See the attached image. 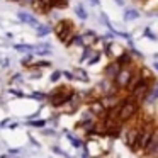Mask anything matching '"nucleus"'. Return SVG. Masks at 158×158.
Wrapping results in <instances>:
<instances>
[{
	"instance_id": "obj_1",
	"label": "nucleus",
	"mask_w": 158,
	"mask_h": 158,
	"mask_svg": "<svg viewBox=\"0 0 158 158\" xmlns=\"http://www.w3.org/2000/svg\"><path fill=\"white\" fill-rule=\"evenodd\" d=\"M139 107H141V104L136 99H133L131 95L123 97L119 106H117V119H119V123L126 124L131 119H134L139 114Z\"/></svg>"
},
{
	"instance_id": "obj_2",
	"label": "nucleus",
	"mask_w": 158,
	"mask_h": 158,
	"mask_svg": "<svg viewBox=\"0 0 158 158\" xmlns=\"http://www.w3.org/2000/svg\"><path fill=\"white\" fill-rule=\"evenodd\" d=\"M73 94H75L73 89H68V87H58V89H55L51 94H48V100H49V104H51L53 107H63L70 99H72Z\"/></svg>"
},
{
	"instance_id": "obj_3",
	"label": "nucleus",
	"mask_w": 158,
	"mask_h": 158,
	"mask_svg": "<svg viewBox=\"0 0 158 158\" xmlns=\"http://www.w3.org/2000/svg\"><path fill=\"white\" fill-rule=\"evenodd\" d=\"M55 32H56L58 39L63 43V44H68V41L72 39L73 32H75V27H73L72 21H68V19H63V21H60L58 24H56Z\"/></svg>"
},
{
	"instance_id": "obj_4",
	"label": "nucleus",
	"mask_w": 158,
	"mask_h": 158,
	"mask_svg": "<svg viewBox=\"0 0 158 158\" xmlns=\"http://www.w3.org/2000/svg\"><path fill=\"white\" fill-rule=\"evenodd\" d=\"M134 70H136V68H134V65H131V66H121V70L117 72L116 78L112 80L114 85H116L119 90H126V87H127V83H129L131 77H133Z\"/></svg>"
},
{
	"instance_id": "obj_5",
	"label": "nucleus",
	"mask_w": 158,
	"mask_h": 158,
	"mask_svg": "<svg viewBox=\"0 0 158 158\" xmlns=\"http://www.w3.org/2000/svg\"><path fill=\"white\" fill-rule=\"evenodd\" d=\"M153 82H155V80H153ZM153 82H150V80H141V82L138 83L136 87H133L127 94H129L133 99H136L139 104H143L144 99H146V95H148V92H150V87H151V83H153Z\"/></svg>"
},
{
	"instance_id": "obj_6",
	"label": "nucleus",
	"mask_w": 158,
	"mask_h": 158,
	"mask_svg": "<svg viewBox=\"0 0 158 158\" xmlns=\"http://www.w3.org/2000/svg\"><path fill=\"white\" fill-rule=\"evenodd\" d=\"M17 19L22 22V24H27V26H31V27H36V26L39 24L38 17H36L34 14H31V12H27V10H19L17 12Z\"/></svg>"
},
{
	"instance_id": "obj_7",
	"label": "nucleus",
	"mask_w": 158,
	"mask_h": 158,
	"mask_svg": "<svg viewBox=\"0 0 158 158\" xmlns=\"http://www.w3.org/2000/svg\"><path fill=\"white\" fill-rule=\"evenodd\" d=\"M155 102H158V82L155 80L150 87V92H148L146 99H144V106H153Z\"/></svg>"
},
{
	"instance_id": "obj_8",
	"label": "nucleus",
	"mask_w": 158,
	"mask_h": 158,
	"mask_svg": "<svg viewBox=\"0 0 158 158\" xmlns=\"http://www.w3.org/2000/svg\"><path fill=\"white\" fill-rule=\"evenodd\" d=\"M119 70H121V66L117 65V61L114 60V61L107 63V66L104 68V77H106V78H109V80H114Z\"/></svg>"
},
{
	"instance_id": "obj_9",
	"label": "nucleus",
	"mask_w": 158,
	"mask_h": 158,
	"mask_svg": "<svg viewBox=\"0 0 158 158\" xmlns=\"http://www.w3.org/2000/svg\"><path fill=\"white\" fill-rule=\"evenodd\" d=\"M116 61H117V65H119V66H131V65H134L133 55H131L129 51H123L116 58Z\"/></svg>"
},
{
	"instance_id": "obj_10",
	"label": "nucleus",
	"mask_w": 158,
	"mask_h": 158,
	"mask_svg": "<svg viewBox=\"0 0 158 158\" xmlns=\"http://www.w3.org/2000/svg\"><path fill=\"white\" fill-rule=\"evenodd\" d=\"M139 17H141V12L134 7H127L126 10H124V21L126 22L136 21V19H139Z\"/></svg>"
},
{
	"instance_id": "obj_11",
	"label": "nucleus",
	"mask_w": 158,
	"mask_h": 158,
	"mask_svg": "<svg viewBox=\"0 0 158 158\" xmlns=\"http://www.w3.org/2000/svg\"><path fill=\"white\" fill-rule=\"evenodd\" d=\"M36 34H38V38H46V36H49V32L53 31V27L49 24H41L39 22L38 26H36Z\"/></svg>"
},
{
	"instance_id": "obj_12",
	"label": "nucleus",
	"mask_w": 158,
	"mask_h": 158,
	"mask_svg": "<svg viewBox=\"0 0 158 158\" xmlns=\"http://www.w3.org/2000/svg\"><path fill=\"white\" fill-rule=\"evenodd\" d=\"M73 12H75V15L80 21H87V19H89V12H87V9L83 4H77L75 9H73Z\"/></svg>"
},
{
	"instance_id": "obj_13",
	"label": "nucleus",
	"mask_w": 158,
	"mask_h": 158,
	"mask_svg": "<svg viewBox=\"0 0 158 158\" xmlns=\"http://www.w3.org/2000/svg\"><path fill=\"white\" fill-rule=\"evenodd\" d=\"M66 46H85V39H83V34H78V32H73L72 39L68 41Z\"/></svg>"
},
{
	"instance_id": "obj_14",
	"label": "nucleus",
	"mask_w": 158,
	"mask_h": 158,
	"mask_svg": "<svg viewBox=\"0 0 158 158\" xmlns=\"http://www.w3.org/2000/svg\"><path fill=\"white\" fill-rule=\"evenodd\" d=\"M63 131H65V136H66V139H68L70 143H72V146H73V148H82L83 144H85L82 139H78V138H75L72 133H68L66 129H63Z\"/></svg>"
},
{
	"instance_id": "obj_15",
	"label": "nucleus",
	"mask_w": 158,
	"mask_h": 158,
	"mask_svg": "<svg viewBox=\"0 0 158 158\" xmlns=\"http://www.w3.org/2000/svg\"><path fill=\"white\" fill-rule=\"evenodd\" d=\"M73 73H75V80H80V82H83V83H89V73H87L85 70L75 68Z\"/></svg>"
},
{
	"instance_id": "obj_16",
	"label": "nucleus",
	"mask_w": 158,
	"mask_h": 158,
	"mask_svg": "<svg viewBox=\"0 0 158 158\" xmlns=\"http://www.w3.org/2000/svg\"><path fill=\"white\" fill-rule=\"evenodd\" d=\"M92 55H94L92 46H90V44H85V46H83V53H82V56H80L78 61H80V63H85V61H87V60H89Z\"/></svg>"
},
{
	"instance_id": "obj_17",
	"label": "nucleus",
	"mask_w": 158,
	"mask_h": 158,
	"mask_svg": "<svg viewBox=\"0 0 158 158\" xmlns=\"http://www.w3.org/2000/svg\"><path fill=\"white\" fill-rule=\"evenodd\" d=\"M14 49L19 53H31L32 49H34V44H24V43H15L14 44Z\"/></svg>"
},
{
	"instance_id": "obj_18",
	"label": "nucleus",
	"mask_w": 158,
	"mask_h": 158,
	"mask_svg": "<svg viewBox=\"0 0 158 158\" xmlns=\"http://www.w3.org/2000/svg\"><path fill=\"white\" fill-rule=\"evenodd\" d=\"M34 53L39 56H51L53 55V49L51 48H44V46H38L34 44Z\"/></svg>"
},
{
	"instance_id": "obj_19",
	"label": "nucleus",
	"mask_w": 158,
	"mask_h": 158,
	"mask_svg": "<svg viewBox=\"0 0 158 158\" xmlns=\"http://www.w3.org/2000/svg\"><path fill=\"white\" fill-rule=\"evenodd\" d=\"M143 36H144V38H146V39H150V41H153V43H156V41H158V36L155 34V32L151 31V29L148 27V26H146V27L143 29Z\"/></svg>"
},
{
	"instance_id": "obj_20",
	"label": "nucleus",
	"mask_w": 158,
	"mask_h": 158,
	"mask_svg": "<svg viewBox=\"0 0 158 158\" xmlns=\"http://www.w3.org/2000/svg\"><path fill=\"white\" fill-rule=\"evenodd\" d=\"M26 124L31 127H44L46 126V119H41V121H36V119H27Z\"/></svg>"
},
{
	"instance_id": "obj_21",
	"label": "nucleus",
	"mask_w": 158,
	"mask_h": 158,
	"mask_svg": "<svg viewBox=\"0 0 158 158\" xmlns=\"http://www.w3.org/2000/svg\"><path fill=\"white\" fill-rule=\"evenodd\" d=\"M51 65H53V63L48 61V60H41V61H38V63H32L31 66H36V68L43 70V68H51ZM31 66H29V68H31Z\"/></svg>"
},
{
	"instance_id": "obj_22",
	"label": "nucleus",
	"mask_w": 158,
	"mask_h": 158,
	"mask_svg": "<svg viewBox=\"0 0 158 158\" xmlns=\"http://www.w3.org/2000/svg\"><path fill=\"white\" fill-rule=\"evenodd\" d=\"M100 56H102V53H99V51H97V53H94V55L90 56L89 60H87V65H89V66L97 65V63H99V60H100Z\"/></svg>"
},
{
	"instance_id": "obj_23",
	"label": "nucleus",
	"mask_w": 158,
	"mask_h": 158,
	"mask_svg": "<svg viewBox=\"0 0 158 158\" xmlns=\"http://www.w3.org/2000/svg\"><path fill=\"white\" fill-rule=\"evenodd\" d=\"M139 70H141V75H143V80H150V82H153V80H155L153 73H151L148 68H144V66H141Z\"/></svg>"
},
{
	"instance_id": "obj_24",
	"label": "nucleus",
	"mask_w": 158,
	"mask_h": 158,
	"mask_svg": "<svg viewBox=\"0 0 158 158\" xmlns=\"http://www.w3.org/2000/svg\"><path fill=\"white\" fill-rule=\"evenodd\" d=\"M29 97H31V99H38V100H44V99H48V94H44V92H32Z\"/></svg>"
},
{
	"instance_id": "obj_25",
	"label": "nucleus",
	"mask_w": 158,
	"mask_h": 158,
	"mask_svg": "<svg viewBox=\"0 0 158 158\" xmlns=\"http://www.w3.org/2000/svg\"><path fill=\"white\" fill-rule=\"evenodd\" d=\"M61 77H63V73L60 72V70H55V72L51 73V77H49V80H51L53 83H56V82H58L60 78H61Z\"/></svg>"
},
{
	"instance_id": "obj_26",
	"label": "nucleus",
	"mask_w": 158,
	"mask_h": 158,
	"mask_svg": "<svg viewBox=\"0 0 158 158\" xmlns=\"http://www.w3.org/2000/svg\"><path fill=\"white\" fill-rule=\"evenodd\" d=\"M41 134L43 136H56V131L51 129V127H41Z\"/></svg>"
},
{
	"instance_id": "obj_27",
	"label": "nucleus",
	"mask_w": 158,
	"mask_h": 158,
	"mask_svg": "<svg viewBox=\"0 0 158 158\" xmlns=\"http://www.w3.org/2000/svg\"><path fill=\"white\" fill-rule=\"evenodd\" d=\"M22 66H26V68H29V66L32 65V56L29 55V56H26V58H22Z\"/></svg>"
},
{
	"instance_id": "obj_28",
	"label": "nucleus",
	"mask_w": 158,
	"mask_h": 158,
	"mask_svg": "<svg viewBox=\"0 0 158 158\" xmlns=\"http://www.w3.org/2000/svg\"><path fill=\"white\" fill-rule=\"evenodd\" d=\"M51 151H53V153H56V155H61V156H68V153L63 151L60 146H51Z\"/></svg>"
},
{
	"instance_id": "obj_29",
	"label": "nucleus",
	"mask_w": 158,
	"mask_h": 158,
	"mask_svg": "<svg viewBox=\"0 0 158 158\" xmlns=\"http://www.w3.org/2000/svg\"><path fill=\"white\" fill-rule=\"evenodd\" d=\"M129 53H131L133 56H136V58H143V53H139V51H138V49H136V46H129Z\"/></svg>"
},
{
	"instance_id": "obj_30",
	"label": "nucleus",
	"mask_w": 158,
	"mask_h": 158,
	"mask_svg": "<svg viewBox=\"0 0 158 158\" xmlns=\"http://www.w3.org/2000/svg\"><path fill=\"white\" fill-rule=\"evenodd\" d=\"M9 94H12V95H15V97H21V99H22V97H26V94L21 92L19 89H10V90H9Z\"/></svg>"
},
{
	"instance_id": "obj_31",
	"label": "nucleus",
	"mask_w": 158,
	"mask_h": 158,
	"mask_svg": "<svg viewBox=\"0 0 158 158\" xmlns=\"http://www.w3.org/2000/svg\"><path fill=\"white\" fill-rule=\"evenodd\" d=\"M61 73H63V77H65L66 80H70V82L75 80V73H73V72H61Z\"/></svg>"
},
{
	"instance_id": "obj_32",
	"label": "nucleus",
	"mask_w": 158,
	"mask_h": 158,
	"mask_svg": "<svg viewBox=\"0 0 158 158\" xmlns=\"http://www.w3.org/2000/svg\"><path fill=\"white\" fill-rule=\"evenodd\" d=\"M0 66H2V68H9V66H10V60L9 58H0Z\"/></svg>"
},
{
	"instance_id": "obj_33",
	"label": "nucleus",
	"mask_w": 158,
	"mask_h": 158,
	"mask_svg": "<svg viewBox=\"0 0 158 158\" xmlns=\"http://www.w3.org/2000/svg\"><path fill=\"white\" fill-rule=\"evenodd\" d=\"M12 82L22 83V82H24V78H22V75H21V73H14V75H12Z\"/></svg>"
},
{
	"instance_id": "obj_34",
	"label": "nucleus",
	"mask_w": 158,
	"mask_h": 158,
	"mask_svg": "<svg viewBox=\"0 0 158 158\" xmlns=\"http://www.w3.org/2000/svg\"><path fill=\"white\" fill-rule=\"evenodd\" d=\"M29 141H31V143H32V144H34V146H36V148H39V146H41V144H39V141H38V139H36V138H34V136H32V134H29Z\"/></svg>"
},
{
	"instance_id": "obj_35",
	"label": "nucleus",
	"mask_w": 158,
	"mask_h": 158,
	"mask_svg": "<svg viewBox=\"0 0 158 158\" xmlns=\"http://www.w3.org/2000/svg\"><path fill=\"white\" fill-rule=\"evenodd\" d=\"M21 148H12V150H9V155H17V153H21Z\"/></svg>"
},
{
	"instance_id": "obj_36",
	"label": "nucleus",
	"mask_w": 158,
	"mask_h": 158,
	"mask_svg": "<svg viewBox=\"0 0 158 158\" xmlns=\"http://www.w3.org/2000/svg\"><path fill=\"white\" fill-rule=\"evenodd\" d=\"M9 123H10V117H5L2 123H0V127H4V126H9Z\"/></svg>"
},
{
	"instance_id": "obj_37",
	"label": "nucleus",
	"mask_w": 158,
	"mask_h": 158,
	"mask_svg": "<svg viewBox=\"0 0 158 158\" xmlns=\"http://www.w3.org/2000/svg\"><path fill=\"white\" fill-rule=\"evenodd\" d=\"M17 126H19V123H9V129H14Z\"/></svg>"
},
{
	"instance_id": "obj_38",
	"label": "nucleus",
	"mask_w": 158,
	"mask_h": 158,
	"mask_svg": "<svg viewBox=\"0 0 158 158\" xmlns=\"http://www.w3.org/2000/svg\"><path fill=\"white\" fill-rule=\"evenodd\" d=\"M114 2H116V4L119 5V7H123V5H124V0H114Z\"/></svg>"
},
{
	"instance_id": "obj_39",
	"label": "nucleus",
	"mask_w": 158,
	"mask_h": 158,
	"mask_svg": "<svg viewBox=\"0 0 158 158\" xmlns=\"http://www.w3.org/2000/svg\"><path fill=\"white\" fill-rule=\"evenodd\" d=\"M90 4L92 5H100V0H90Z\"/></svg>"
},
{
	"instance_id": "obj_40",
	"label": "nucleus",
	"mask_w": 158,
	"mask_h": 158,
	"mask_svg": "<svg viewBox=\"0 0 158 158\" xmlns=\"http://www.w3.org/2000/svg\"><path fill=\"white\" fill-rule=\"evenodd\" d=\"M153 68L158 72V61H156V60H155V63H153Z\"/></svg>"
},
{
	"instance_id": "obj_41",
	"label": "nucleus",
	"mask_w": 158,
	"mask_h": 158,
	"mask_svg": "<svg viewBox=\"0 0 158 158\" xmlns=\"http://www.w3.org/2000/svg\"><path fill=\"white\" fill-rule=\"evenodd\" d=\"M153 60H156V61H158V53H155V55H153Z\"/></svg>"
}]
</instances>
